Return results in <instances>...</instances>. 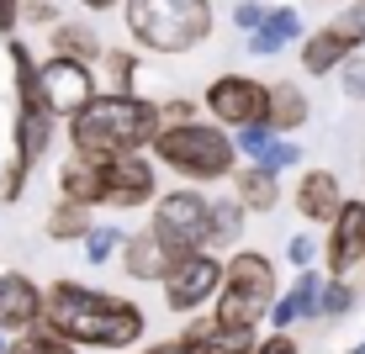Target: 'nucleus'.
Wrapping results in <instances>:
<instances>
[{"mask_svg": "<svg viewBox=\"0 0 365 354\" xmlns=\"http://www.w3.org/2000/svg\"><path fill=\"white\" fill-rule=\"evenodd\" d=\"M43 323L53 328V333H64L69 344L106 349V354L143 349V333H148V312L138 307V301L111 296V291H96V286H85V281H64V275L48 286Z\"/></svg>", "mask_w": 365, "mask_h": 354, "instance_id": "nucleus-1", "label": "nucleus"}, {"mask_svg": "<svg viewBox=\"0 0 365 354\" xmlns=\"http://www.w3.org/2000/svg\"><path fill=\"white\" fill-rule=\"evenodd\" d=\"M159 132H165V111H159V100L101 90L91 106L69 122V154H91V159L148 154Z\"/></svg>", "mask_w": 365, "mask_h": 354, "instance_id": "nucleus-2", "label": "nucleus"}, {"mask_svg": "<svg viewBox=\"0 0 365 354\" xmlns=\"http://www.w3.org/2000/svg\"><path fill=\"white\" fill-rule=\"evenodd\" d=\"M170 175H180L185 185H222L244 170V154H238L233 132L217 127V122H180V127H165L148 148Z\"/></svg>", "mask_w": 365, "mask_h": 354, "instance_id": "nucleus-3", "label": "nucleus"}, {"mask_svg": "<svg viewBox=\"0 0 365 354\" xmlns=\"http://www.w3.org/2000/svg\"><path fill=\"white\" fill-rule=\"evenodd\" d=\"M128 37L148 53H191L212 37V0H122Z\"/></svg>", "mask_w": 365, "mask_h": 354, "instance_id": "nucleus-4", "label": "nucleus"}, {"mask_svg": "<svg viewBox=\"0 0 365 354\" xmlns=\"http://www.w3.org/2000/svg\"><path fill=\"white\" fill-rule=\"evenodd\" d=\"M281 301V286H275V264L259 249H233L228 254V275H222L217 291V318L222 323H244V328H265L270 307Z\"/></svg>", "mask_w": 365, "mask_h": 354, "instance_id": "nucleus-5", "label": "nucleus"}, {"mask_svg": "<svg viewBox=\"0 0 365 354\" xmlns=\"http://www.w3.org/2000/svg\"><path fill=\"white\" fill-rule=\"evenodd\" d=\"M148 233L165 244L170 264H180L191 254H207L212 249V196L191 191V185L165 191L154 207H148Z\"/></svg>", "mask_w": 365, "mask_h": 354, "instance_id": "nucleus-6", "label": "nucleus"}, {"mask_svg": "<svg viewBox=\"0 0 365 354\" xmlns=\"http://www.w3.org/2000/svg\"><path fill=\"white\" fill-rule=\"evenodd\" d=\"M222 275H228V259L222 254H191L180 259L175 270L165 275V307L175 312V318H196L201 307H217V291H222Z\"/></svg>", "mask_w": 365, "mask_h": 354, "instance_id": "nucleus-7", "label": "nucleus"}, {"mask_svg": "<svg viewBox=\"0 0 365 354\" xmlns=\"http://www.w3.org/2000/svg\"><path fill=\"white\" fill-rule=\"evenodd\" d=\"M201 106H207V117L217 122V127H255V122L270 117V85L249 80V74H217V80L207 85V95H201Z\"/></svg>", "mask_w": 365, "mask_h": 354, "instance_id": "nucleus-8", "label": "nucleus"}, {"mask_svg": "<svg viewBox=\"0 0 365 354\" xmlns=\"http://www.w3.org/2000/svg\"><path fill=\"white\" fill-rule=\"evenodd\" d=\"M43 95H48V111H53V117L69 127V122H74V117H80V111L101 95L96 69L85 64V58L48 53V58H43Z\"/></svg>", "mask_w": 365, "mask_h": 354, "instance_id": "nucleus-9", "label": "nucleus"}, {"mask_svg": "<svg viewBox=\"0 0 365 354\" xmlns=\"http://www.w3.org/2000/svg\"><path fill=\"white\" fill-rule=\"evenodd\" d=\"M323 270L365 291V196H349L339 222L323 233Z\"/></svg>", "mask_w": 365, "mask_h": 354, "instance_id": "nucleus-10", "label": "nucleus"}, {"mask_svg": "<svg viewBox=\"0 0 365 354\" xmlns=\"http://www.w3.org/2000/svg\"><path fill=\"white\" fill-rule=\"evenodd\" d=\"M159 164L154 154H122V159H106V207L117 212H143L154 207L159 196Z\"/></svg>", "mask_w": 365, "mask_h": 354, "instance_id": "nucleus-11", "label": "nucleus"}, {"mask_svg": "<svg viewBox=\"0 0 365 354\" xmlns=\"http://www.w3.org/2000/svg\"><path fill=\"white\" fill-rule=\"evenodd\" d=\"M43 312H48V286H37L21 270L0 275V333L27 338L32 328H43Z\"/></svg>", "mask_w": 365, "mask_h": 354, "instance_id": "nucleus-12", "label": "nucleus"}, {"mask_svg": "<svg viewBox=\"0 0 365 354\" xmlns=\"http://www.w3.org/2000/svg\"><path fill=\"white\" fill-rule=\"evenodd\" d=\"M344 185H339V175L334 170H302V180L292 185V207H297V217L302 222H312V227H329L339 222V212H344Z\"/></svg>", "mask_w": 365, "mask_h": 354, "instance_id": "nucleus-13", "label": "nucleus"}, {"mask_svg": "<svg viewBox=\"0 0 365 354\" xmlns=\"http://www.w3.org/2000/svg\"><path fill=\"white\" fill-rule=\"evenodd\" d=\"M180 338L196 354H255L265 333H259V328H244V323H222L217 312H212V318H185Z\"/></svg>", "mask_w": 365, "mask_h": 354, "instance_id": "nucleus-14", "label": "nucleus"}, {"mask_svg": "<svg viewBox=\"0 0 365 354\" xmlns=\"http://www.w3.org/2000/svg\"><path fill=\"white\" fill-rule=\"evenodd\" d=\"M355 53H360L355 37L339 27V21H323V27L307 32V43H302V74H312V80H323V74H339Z\"/></svg>", "mask_w": 365, "mask_h": 354, "instance_id": "nucleus-15", "label": "nucleus"}, {"mask_svg": "<svg viewBox=\"0 0 365 354\" xmlns=\"http://www.w3.org/2000/svg\"><path fill=\"white\" fill-rule=\"evenodd\" d=\"M58 201H74V207H106V159L91 154H69L58 164Z\"/></svg>", "mask_w": 365, "mask_h": 354, "instance_id": "nucleus-16", "label": "nucleus"}, {"mask_svg": "<svg viewBox=\"0 0 365 354\" xmlns=\"http://www.w3.org/2000/svg\"><path fill=\"white\" fill-rule=\"evenodd\" d=\"M53 137H58V117L48 106H27V111L16 106V122H11V159L37 164L48 148H53Z\"/></svg>", "mask_w": 365, "mask_h": 354, "instance_id": "nucleus-17", "label": "nucleus"}, {"mask_svg": "<svg viewBox=\"0 0 365 354\" xmlns=\"http://www.w3.org/2000/svg\"><path fill=\"white\" fill-rule=\"evenodd\" d=\"M175 270L170 264V254H165V244H159L154 233H148V227H138V233L128 238V249H122V275H128V281H154V286H165V275Z\"/></svg>", "mask_w": 365, "mask_h": 354, "instance_id": "nucleus-18", "label": "nucleus"}, {"mask_svg": "<svg viewBox=\"0 0 365 354\" xmlns=\"http://www.w3.org/2000/svg\"><path fill=\"white\" fill-rule=\"evenodd\" d=\"M292 43H307V21H302V11H292V6H275L265 16V27L249 32V53L255 58H275Z\"/></svg>", "mask_w": 365, "mask_h": 354, "instance_id": "nucleus-19", "label": "nucleus"}, {"mask_svg": "<svg viewBox=\"0 0 365 354\" xmlns=\"http://www.w3.org/2000/svg\"><path fill=\"white\" fill-rule=\"evenodd\" d=\"M233 196L244 201L255 217H270V212L281 207V175L265 170V164H244V170L233 175Z\"/></svg>", "mask_w": 365, "mask_h": 354, "instance_id": "nucleus-20", "label": "nucleus"}, {"mask_svg": "<svg viewBox=\"0 0 365 354\" xmlns=\"http://www.w3.org/2000/svg\"><path fill=\"white\" fill-rule=\"evenodd\" d=\"M307 117H312L307 90H302L297 80H275V85H270V117H265V122H270V127L281 132V137H292Z\"/></svg>", "mask_w": 365, "mask_h": 354, "instance_id": "nucleus-21", "label": "nucleus"}, {"mask_svg": "<svg viewBox=\"0 0 365 354\" xmlns=\"http://www.w3.org/2000/svg\"><path fill=\"white\" fill-rule=\"evenodd\" d=\"M244 222H249V207H244L233 191L212 201V254L228 259L233 249H238V238H244Z\"/></svg>", "mask_w": 365, "mask_h": 354, "instance_id": "nucleus-22", "label": "nucleus"}, {"mask_svg": "<svg viewBox=\"0 0 365 354\" xmlns=\"http://www.w3.org/2000/svg\"><path fill=\"white\" fill-rule=\"evenodd\" d=\"M48 43H53V53H69V58H85V64H101L106 58V48H101L96 27H85V21H58L53 32H48Z\"/></svg>", "mask_w": 365, "mask_h": 354, "instance_id": "nucleus-23", "label": "nucleus"}, {"mask_svg": "<svg viewBox=\"0 0 365 354\" xmlns=\"http://www.w3.org/2000/svg\"><path fill=\"white\" fill-rule=\"evenodd\" d=\"M91 227H96L91 207H74V201H53V212H48V227H43V233L53 238V244H85V238H91Z\"/></svg>", "mask_w": 365, "mask_h": 354, "instance_id": "nucleus-24", "label": "nucleus"}, {"mask_svg": "<svg viewBox=\"0 0 365 354\" xmlns=\"http://www.w3.org/2000/svg\"><path fill=\"white\" fill-rule=\"evenodd\" d=\"M128 227H117V222H96L91 227V238H85V264H96V270H101V264H111V259H122V249H128Z\"/></svg>", "mask_w": 365, "mask_h": 354, "instance_id": "nucleus-25", "label": "nucleus"}, {"mask_svg": "<svg viewBox=\"0 0 365 354\" xmlns=\"http://www.w3.org/2000/svg\"><path fill=\"white\" fill-rule=\"evenodd\" d=\"M106 90L117 95H138V53L133 48H106Z\"/></svg>", "mask_w": 365, "mask_h": 354, "instance_id": "nucleus-26", "label": "nucleus"}, {"mask_svg": "<svg viewBox=\"0 0 365 354\" xmlns=\"http://www.w3.org/2000/svg\"><path fill=\"white\" fill-rule=\"evenodd\" d=\"M355 307H360V286L329 275V286H323V323H344Z\"/></svg>", "mask_w": 365, "mask_h": 354, "instance_id": "nucleus-27", "label": "nucleus"}, {"mask_svg": "<svg viewBox=\"0 0 365 354\" xmlns=\"http://www.w3.org/2000/svg\"><path fill=\"white\" fill-rule=\"evenodd\" d=\"M275 137H281V132H275L270 122H255V127H238V132H233V143H238V154H244L249 164H259V159H265V148L275 143Z\"/></svg>", "mask_w": 365, "mask_h": 354, "instance_id": "nucleus-28", "label": "nucleus"}, {"mask_svg": "<svg viewBox=\"0 0 365 354\" xmlns=\"http://www.w3.org/2000/svg\"><path fill=\"white\" fill-rule=\"evenodd\" d=\"M27 180H32V164L11 159L6 170H0V207H16V201L27 196Z\"/></svg>", "mask_w": 365, "mask_h": 354, "instance_id": "nucleus-29", "label": "nucleus"}, {"mask_svg": "<svg viewBox=\"0 0 365 354\" xmlns=\"http://www.w3.org/2000/svg\"><path fill=\"white\" fill-rule=\"evenodd\" d=\"M318 254H323L318 233H292V238H286V264H292V270H312Z\"/></svg>", "mask_w": 365, "mask_h": 354, "instance_id": "nucleus-30", "label": "nucleus"}, {"mask_svg": "<svg viewBox=\"0 0 365 354\" xmlns=\"http://www.w3.org/2000/svg\"><path fill=\"white\" fill-rule=\"evenodd\" d=\"M259 164H265V170H275V175H281V170H297V164H302V148L292 143V137H275Z\"/></svg>", "mask_w": 365, "mask_h": 354, "instance_id": "nucleus-31", "label": "nucleus"}, {"mask_svg": "<svg viewBox=\"0 0 365 354\" xmlns=\"http://www.w3.org/2000/svg\"><path fill=\"white\" fill-rule=\"evenodd\" d=\"M159 111H165V127H180V122H201V100H185V95H175V100H159Z\"/></svg>", "mask_w": 365, "mask_h": 354, "instance_id": "nucleus-32", "label": "nucleus"}, {"mask_svg": "<svg viewBox=\"0 0 365 354\" xmlns=\"http://www.w3.org/2000/svg\"><path fill=\"white\" fill-rule=\"evenodd\" d=\"M265 16H270V11L265 6H259V0H233V27L238 32H259V27H265Z\"/></svg>", "mask_w": 365, "mask_h": 354, "instance_id": "nucleus-33", "label": "nucleus"}, {"mask_svg": "<svg viewBox=\"0 0 365 354\" xmlns=\"http://www.w3.org/2000/svg\"><path fill=\"white\" fill-rule=\"evenodd\" d=\"M58 21H64V16H58L48 0H27V6H21V27H43V32H53Z\"/></svg>", "mask_w": 365, "mask_h": 354, "instance_id": "nucleus-34", "label": "nucleus"}, {"mask_svg": "<svg viewBox=\"0 0 365 354\" xmlns=\"http://www.w3.org/2000/svg\"><path fill=\"white\" fill-rule=\"evenodd\" d=\"M339 85H344L349 100H365V53H355L344 69H339Z\"/></svg>", "mask_w": 365, "mask_h": 354, "instance_id": "nucleus-35", "label": "nucleus"}, {"mask_svg": "<svg viewBox=\"0 0 365 354\" xmlns=\"http://www.w3.org/2000/svg\"><path fill=\"white\" fill-rule=\"evenodd\" d=\"M339 27H344L349 37H355V43H365V0H355V6H349V11H339Z\"/></svg>", "mask_w": 365, "mask_h": 354, "instance_id": "nucleus-36", "label": "nucleus"}, {"mask_svg": "<svg viewBox=\"0 0 365 354\" xmlns=\"http://www.w3.org/2000/svg\"><path fill=\"white\" fill-rule=\"evenodd\" d=\"M21 6H27V0H0V37H16V27H21Z\"/></svg>", "mask_w": 365, "mask_h": 354, "instance_id": "nucleus-37", "label": "nucleus"}, {"mask_svg": "<svg viewBox=\"0 0 365 354\" xmlns=\"http://www.w3.org/2000/svg\"><path fill=\"white\" fill-rule=\"evenodd\" d=\"M255 354H302V349H297V338H292V333H265Z\"/></svg>", "mask_w": 365, "mask_h": 354, "instance_id": "nucleus-38", "label": "nucleus"}, {"mask_svg": "<svg viewBox=\"0 0 365 354\" xmlns=\"http://www.w3.org/2000/svg\"><path fill=\"white\" fill-rule=\"evenodd\" d=\"M133 354H196L185 338H159V344H143V349H133Z\"/></svg>", "mask_w": 365, "mask_h": 354, "instance_id": "nucleus-39", "label": "nucleus"}, {"mask_svg": "<svg viewBox=\"0 0 365 354\" xmlns=\"http://www.w3.org/2000/svg\"><path fill=\"white\" fill-rule=\"evenodd\" d=\"M6 354H43V349H37L32 338H11V349H6Z\"/></svg>", "mask_w": 365, "mask_h": 354, "instance_id": "nucleus-40", "label": "nucleus"}, {"mask_svg": "<svg viewBox=\"0 0 365 354\" xmlns=\"http://www.w3.org/2000/svg\"><path fill=\"white\" fill-rule=\"evenodd\" d=\"M85 11H111V6H122V0H80Z\"/></svg>", "mask_w": 365, "mask_h": 354, "instance_id": "nucleus-41", "label": "nucleus"}, {"mask_svg": "<svg viewBox=\"0 0 365 354\" xmlns=\"http://www.w3.org/2000/svg\"><path fill=\"white\" fill-rule=\"evenodd\" d=\"M6 349H11V333H0V354H6Z\"/></svg>", "mask_w": 365, "mask_h": 354, "instance_id": "nucleus-42", "label": "nucleus"}, {"mask_svg": "<svg viewBox=\"0 0 365 354\" xmlns=\"http://www.w3.org/2000/svg\"><path fill=\"white\" fill-rule=\"evenodd\" d=\"M360 180H365V154H360Z\"/></svg>", "mask_w": 365, "mask_h": 354, "instance_id": "nucleus-43", "label": "nucleus"}, {"mask_svg": "<svg viewBox=\"0 0 365 354\" xmlns=\"http://www.w3.org/2000/svg\"><path fill=\"white\" fill-rule=\"evenodd\" d=\"M344 354H360V344H355V349H344Z\"/></svg>", "mask_w": 365, "mask_h": 354, "instance_id": "nucleus-44", "label": "nucleus"}]
</instances>
